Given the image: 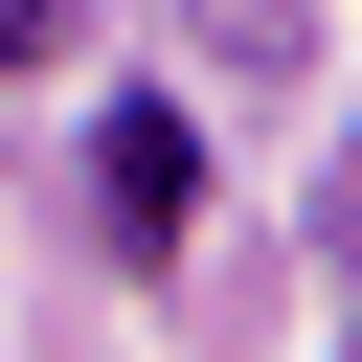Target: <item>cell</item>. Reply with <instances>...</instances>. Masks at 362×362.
Here are the masks:
<instances>
[{
	"label": "cell",
	"mask_w": 362,
	"mask_h": 362,
	"mask_svg": "<svg viewBox=\"0 0 362 362\" xmlns=\"http://www.w3.org/2000/svg\"><path fill=\"white\" fill-rule=\"evenodd\" d=\"M90 181H113V249H181V204H204V158H181V113H158V90L113 113V158H90Z\"/></svg>",
	"instance_id": "1"
},
{
	"label": "cell",
	"mask_w": 362,
	"mask_h": 362,
	"mask_svg": "<svg viewBox=\"0 0 362 362\" xmlns=\"http://www.w3.org/2000/svg\"><path fill=\"white\" fill-rule=\"evenodd\" d=\"M45 23H68V0H0V45H45Z\"/></svg>",
	"instance_id": "2"
}]
</instances>
